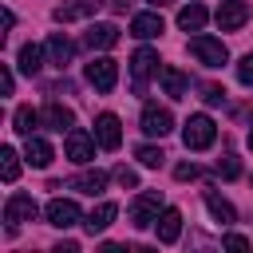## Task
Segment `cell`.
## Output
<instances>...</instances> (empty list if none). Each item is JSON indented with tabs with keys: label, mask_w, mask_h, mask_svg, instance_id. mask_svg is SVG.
Masks as SVG:
<instances>
[{
	"label": "cell",
	"mask_w": 253,
	"mask_h": 253,
	"mask_svg": "<svg viewBox=\"0 0 253 253\" xmlns=\"http://www.w3.org/2000/svg\"><path fill=\"white\" fill-rule=\"evenodd\" d=\"M213 20H217V28H221V32H237V28L249 20V4H245V0H221Z\"/></svg>",
	"instance_id": "8fae6325"
},
{
	"label": "cell",
	"mask_w": 253,
	"mask_h": 253,
	"mask_svg": "<svg viewBox=\"0 0 253 253\" xmlns=\"http://www.w3.org/2000/svg\"><path fill=\"white\" fill-rule=\"evenodd\" d=\"M158 63H162V59H158V51H154V47H138V51L130 55V87H134L138 95L146 91V79H150L154 71H162Z\"/></svg>",
	"instance_id": "277c9868"
},
{
	"label": "cell",
	"mask_w": 253,
	"mask_h": 253,
	"mask_svg": "<svg viewBox=\"0 0 253 253\" xmlns=\"http://www.w3.org/2000/svg\"><path fill=\"white\" fill-rule=\"evenodd\" d=\"M47 63H55V67H67L71 63V55H75V43L63 36V32H55V36H47Z\"/></svg>",
	"instance_id": "e0dca14e"
},
{
	"label": "cell",
	"mask_w": 253,
	"mask_h": 253,
	"mask_svg": "<svg viewBox=\"0 0 253 253\" xmlns=\"http://www.w3.org/2000/svg\"><path fill=\"white\" fill-rule=\"evenodd\" d=\"M115 213H119V206H115V202H99V206L83 217V229H87V233H103V229L115 221Z\"/></svg>",
	"instance_id": "ffe728a7"
},
{
	"label": "cell",
	"mask_w": 253,
	"mask_h": 253,
	"mask_svg": "<svg viewBox=\"0 0 253 253\" xmlns=\"http://www.w3.org/2000/svg\"><path fill=\"white\" fill-rule=\"evenodd\" d=\"M43 55H47V47H40V43H24L20 55H16V67H20L24 75H36V71L43 67Z\"/></svg>",
	"instance_id": "7402d4cb"
},
{
	"label": "cell",
	"mask_w": 253,
	"mask_h": 253,
	"mask_svg": "<svg viewBox=\"0 0 253 253\" xmlns=\"http://www.w3.org/2000/svg\"><path fill=\"white\" fill-rule=\"evenodd\" d=\"M146 4H154V8H162V4H166V0H146Z\"/></svg>",
	"instance_id": "8d00e7d4"
},
{
	"label": "cell",
	"mask_w": 253,
	"mask_h": 253,
	"mask_svg": "<svg viewBox=\"0 0 253 253\" xmlns=\"http://www.w3.org/2000/svg\"><path fill=\"white\" fill-rule=\"evenodd\" d=\"M95 146H99V142H95V134H87L83 126H71V130H67V138H63V154H67L71 162H79V166L95 158Z\"/></svg>",
	"instance_id": "8992f818"
},
{
	"label": "cell",
	"mask_w": 253,
	"mask_h": 253,
	"mask_svg": "<svg viewBox=\"0 0 253 253\" xmlns=\"http://www.w3.org/2000/svg\"><path fill=\"white\" fill-rule=\"evenodd\" d=\"M206 210H210V213H213V221H221V225L237 221V210H233L221 194H213V190H206Z\"/></svg>",
	"instance_id": "cb8c5ba5"
},
{
	"label": "cell",
	"mask_w": 253,
	"mask_h": 253,
	"mask_svg": "<svg viewBox=\"0 0 253 253\" xmlns=\"http://www.w3.org/2000/svg\"><path fill=\"white\" fill-rule=\"evenodd\" d=\"M162 213V194L158 190H142L134 202H130V225L134 229H150Z\"/></svg>",
	"instance_id": "7a4b0ae2"
},
{
	"label": "cell",
	"mask_w": 253,
	"mask_h": 253,
	"mask_svg": "<svg viewBox=\"0 0 253 253\" xmlns=\"http://www.w3.org/2000/svg\"><path fill=\"white\" fill-rule=\"evenodd\" d=\"M190 55H194L202 67H221V63L229 59L225 43L213 40V36H190Z\"/></svg>",
	"instance_id": "3957f363"
},
{
	"label": "cell",
	"mask_w": 253,
	"mask_h": 253,
	"mask_svg": "<svg viewBox=\"0 0 253 253\" xmlns=\"http://www.w3.org/2000/svg\"><path fill=\"white\" fill-rule=\"evenodd\" d=\"M154 229H158V241H162V245H174V241H178V233H182V213H178L174 206H166V210L158 213Z\"/></svg>",
	"instance_id": "9a60e30c"
},
{
	"label": "cell",
	"mask_w": 253,
	"mask_h": 253,
	"mask_svg": "<svg viewBox=\"0 0 253 253\" xmlns=\"http://www.w3.org/2000/svg\"><path fill=\"white\" fill-rule=\"evenodd\" d=\"M40 119L47 123V130H71L75 126V115H71V107H63V103H47L43 111H40Z\"/></svg>",
	"instance_id": "ac0fdd59"
},
{
	"label": "cell",
	"mask_w": 253,
	"mask_h": 253,
	"mask_svg": "<svg viewBox=\"0 0 253 253\" xmlns=\"http://www.w3.org/2000/svg\"><path fill=\"white\" fill-rule=\"evenodd\" d=\"M111 178H115L119 186H126V190H134V186H138V174H134L130 166H115V174H111Z\"/></svg>",
	"instance_id": "f546056e"
},
{
	"label": "cell",
	"mask_w": 253,
	"mask_h": 253,
	"mask_svg": "<svg viewBox=\"0 0 253 253\" xmlns=\"http://www.w3.org/2000/svg\"><path fill=\"white\" fill-rule=\"evenodd\" d=\"M217 174H221V178H237V174H241V162H237V154H229V150H225V154L217 158Z\"/></svg>",
	"instance_id": "83f0119b"
},
{
	"label": "cell",
	"mask_w": 253,
	"mask_h": 253,
	"mask_svg": "<svg viewBox=\"0 0 253 253\" xmlns=\"http://www.w3.org/2000/svg\"><path fill=\"white\" fill-rule=\"evenodd\" d=\"M213 138H217V126H213L210 115H190V119H186V126H182L186 150H210Z\"/></svg>",
	"instance_id": "6da1fadb"
},
{
	"label": "cell",
	"mask_w": 253,
	"mask_h": 253,
	"mask_svg": "<svg viewBox=\"0 0 253 253\" xmlns=\"http://www.w3.org/2000/svg\"><path fill=\"white\" fill-rule=\"evenodd\" d=\"M170 130H174V115H170V107L146 103V107H142V134L162 138V134H170Z\"/></svg>",
	"instance_id": "ba28073f"
},
{
	"label": "cell",
	"mask_w": 253,
	"mask_h": 253,
	"mask_svg": "<svg viewBox=\"0 0 253 253\" xmlns=\"http://www.w3.org/2000/svg\"><path fill=\"white\" fill-rule=\"evenodd\" d=\"M134 158H138L142 166H150V170H158V166L166 162V154H162L158 146H150V142H146V146H138V150H134Z\"/></svg>",
	"instance_id": "4316f807"
},
{
	"label": "cell",
	"mask_w": 253,
	"mask_h": 253,
	"mask_svg": "<svg viewBox=\"0 0 253 253\" xmlns=\"http://www.w3.org/2000/svg\"><path fill=\"white\" fill-rule=\"evenodd\" d=\"M12 87H16V75H12V67L4 63V67H0V91H4V95H12Z\"/></svg>",
	"instance_id": "d6a6232c"
},
{
	"label": "cell",
	"mask_w": 253,
	"mask_h": 253,
	"mask_svg": "<svg viewBox=\"0 0 253 253\" xmlns=\"http://www.w3.org/2000/svg\"><path fill=\"white\" fill-rule=\"evenodd\" d=\"M162 16L158 12H138L134 20H130V36H138V40H154V36H162Z\"/></svg>",
	"instance_id": "d6986e66"
},
{
	"label": "cell",
	"mask_w": 253,
	"mask_h": 253,
	"mask_svg": "<svg viewBox=\"0 0 253 253\" xmlns=\"http://www.w3.org/2000/svg\"><path fill=\"white\" fill-rule=\"evenodd\" d=\"M24 158H28L36 170H43V166H51L55 150H51V142H47V138H40V134H28V142H24Z\"/></svg>",
	"instance_id": "4fadbf2b"
},
{
	"label": "cell",
	"mask_w": 253,
	"mask_h": 253,
	"mask_svg": "<svg viewBox=\"0 0 253 253\" xmlns=\"http://www.w3.org/2000/svg\"><path fill=\"white\" fill-rule=\"evenodd\" d=\"M202 99H206L210 107H221V103H225V91H221L217 83H202Z\"/></svg>",
	"instance_id": "f1b7e54d"
},
{
	"label": "cell",
	"mask_w": 253,
	"mask_h": 253,
	"mask_svg": "<svg viewBox=\"0 0 253 253\" xmlns=\"http://www.w3.org/2000/svg\"><path fill=\"white\" fill-rule=\"evenodd\" d=\"M43 119H40V111H32V107H16V115H12V130L16 134H36V126H40Z\"/></svg>",
	"instance_id": "d4e9b609"
},
{
	"label": "cell",
	"mask_w": 253,
	"mask_h": 253,
	"mask_svg": "<svg viewBox=\"0 0 253 253\" xmlns=\"http://www.w3.org/2000/svg\"><path fill=\"white\" fill-rule=\"evenodd\" d=\"M237 83L253 87V51H249V55H241V63H237Z\"/></svg>",
	"instance_id": "4dcf8cb0"
},
{
	"label": "cell",
	"mask_w": 253,
	"mask_h": 253,
	"mask_svg": "<svg viewBox=\"0 0 253 253\" xmlns=\"http://www.w3.org/2000/svg\"><path fill=\"white\" fill-rule=\"evenodd\" d=\"M249 150H253V126H249Z\"/></svg>",
	"instance_id": "74e56055"
},
{
	"label": "cell",
	"mask_w": 253,
	"mask_h": 253,
	"mask_svg": "<svg viewBox=\"0 0 253 253\" xmlns=\"http://www.w3.org/2000/svg\"><path fill=\"white\" fill-rule=\"evenodd\" d=\"M221 245H225V249H249V241H245L241 233H225V237H221Z\"/></svg>",
	"instance_id": "836d02e7"
},
{
	"label": "cell",
	"mask_w": 253,
	"mask_h": 253,
	"mask_svg": "<svg viewBox=\"0 0 253 253\" xmlns=\"http://www.w3.org/2000/svg\"><path fill=\"white\" fill-rule=\"evenodd\" d=\"M174 178H178V182H194V178H198V166H194V162H182V166H174Z\"/></svg>",
	"instance_id": "1f68e13d"
},
{
	"label": "cell",
	"mask_w": 253,
	"mask_h": 253,
	"mask_svg": "<svg viewBox=\"0 0 253 253\" xmlns=\"http://www.w3.org/2000/svg\"><path fill=\"white\" fill-rule=\"evenodd\" d=\"M55 253H79V245H75V241H59V245H55Z\"/></svg>",
	"instance_id": "e575fe53"
},
{
	"label": "cell",
	"mask_w": 253,
	"mask_h": 253,
	"mask_svg": "<svg viewBox=\"0 0 253 253\" xmlns=\"http://www.w3.org/2000/svg\"><path fill=\"white\" fill-rule=\"evenodd\" d=\"M0 178L4 182H16L20 178V154L12 146H0Z\"/></svg>",
	"instance_id": "484cf974"
},
{
	"label": "cell",
	"mask_w": 253,
	"mask_h": 253,
	"mask_svg": "<svg viewBox=\"0 0 253 253\" xmlns=\"http://www.w3.org/2000/svg\"><path fill=\"white\" fill-rule=\"evenodd\" d=\"M158 79H162V91H166L170 99H182V95H186V87H190V79H186V71H182V67H162V71H158Z\"/></svg>",
	"instance_id": "603a6c76"
},
{
	"label": "cell",
	"mask_w": 253,
	"mask_h": 253,
	"mask_svg": "<svg viewBox=\"0 0 253 253\" xmlns=\"http://www.w3.org/2000/svg\"><path fill=\"white\" fill-rule=\"evenodd\" d=\"M36 213H40V206H36L32 194H8V202H4V221H8V229L24 225V221H36Z\"/></svg>",
	"instance_id": "52a82bcc"
},
{
	"label": "cell",
	"mask_w": 253,
	"mask_h": 253,
	"mask_svg": "<svg viewBox=\"0 0 253 253\" xmlns=\"http://www.w3.org/2000/svg\"><path fill=\"white\" fill-rule=\"evenodd\" d=\"M206 20H210V12H206L198 0H190V4L178 12V28H182V32H202V28H206Z\"/></svg>",
	"instance_id": "44dd1931"
},
{
	"label": "cell",
	"mask_w": 253,
	"mask_h": 253,
	"mask_svg": "<svg viewBox=\"0 0 253 253\" xmlns=\"http://www.w3.org/2000/svg\"><path fill=\"white\" fill-rule=\"evenodd\" d=\"M107 0H71V4H59L55 8V20L59 24H71V20H83V16H95Z\"/></svg>",
	"instance_id": "2e32d148"
},
{
	"label": "cell",
	"mask_w": 253,
	"mask_h": 253,
	"mask_svg": "<svg viewBox=\"0 0 253 253\" xmlns=\"http://www.w3.org/2000/svg\"><path fill=\"white\" fill-rule=\"evenodd\" d=\"M107 8H111V12H126V8H130V0H107Z\"/></svg>",
	"instance_id": "d590c367"
},
{
	"label": "cell",
	"mask_w": 253,
	"mask_h": 253,
	"mask_svg": "<svg viewBox=\"0 0 253 253\" xmlns=\"http://www.w3.org/2000/svg\"><path fill=\"white\" fill-rule=\"evenodd\" d=\"M83 43H87L91 51H107V47L119 43V28H115V24H91V28L83 32Z\"/></svg>",
	"instance_id": "7c38bea8"
},
{
	"label": "cell",
	"mask_w": 253,
	"mask_h": 253,
	"mask_svg": "<svg viewBox=\"0 0 253 253\" xmlns=\"http://www.w3.org/2000/svg\"><path fill=\"white\" fill-rule=\"evenodd\" d=\"M107 170H83V174H75V178H67V190H79V194H103V186H107Z\"/></svg>",
	"instance_id": "5bb4252c"
},
{
	"label": "cell",
	"mask_w": 253,
	"mask_h": 253,
	"mask_svg": "<svg viewBox=\"0 0 253 253\" xmlns=\"http://www.w3.org/2000/svg\"><path fill=\"white\" fill-rule=\"evenodd\" d=\"M83 75H87V83H91L95 91H115V83H119V63L107 59V55H95Z\"/></svg>",
	"instance_id": "5b68a950"
},
{
	"label": "cell",
	"mask_w": 253,
	"mask_h": 253,
	"mask_svg": "<svg viewBox=\"0 0 253 253\" xmlns=\"http://www.w3.org/2000/svg\"><path fill=\"white\" fill-rule=\"evenodd\" d=\"M43 217H47V225H55V229H71L75 221H83V213H79V206H75L71 198H51L47 210H43Z\"/></svg>",
	"instance_id": "9c48e42d"
},
{
	"label": "cell",
	"mask_w": 253,
	"mask_h": 253,
	"mask_svg": "<svg viewBox=\"0 0 253 253\" xmlns=\"http://www.w3.org/2000/svg\"><path fill=\"white\" fill-rule=\"evenodd\" d=\"M95 142H99L103 150H119V142H123V123H119V115L103 111V115L95 119Z\"/></svg>",
	"instance_id": "30bf717a"
}]
</instances>
